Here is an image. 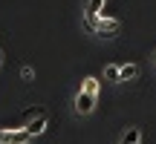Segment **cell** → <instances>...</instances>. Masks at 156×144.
Returning a JSON list of instances; mask_svg holds the SVG:
<instances>
[{
  "label": "cell",
  "mask_w": 156,
  "mask_h": 144,
  "mask_svg": "<svg viewBox=\"0 0 156 144\" xmlns=\"http://www.w3.org/2000/svg\"><path fill=\"white\" fill-rule=\"evenodd\" d=\"M101 9H104V0H87V9H84V15H95V17H98V15H104Z\"/></svg>",
  "instance_id": "obj_5"
},
{
  "label": "cell",
  "mask_w": 156,
  "mask_h": 144,
  "mask_svg": "<svg viewBox=\"0 0 156 144\" xmlns=\"http://www.w3.org/2000/svg\"><path fill=\"white\" fill-rule=\"evenodd\" d=\"M153 61H156V55H153Z\"/></svg>",
  "instance_id": "obj_13"
},
{
  "label": "cell",
  "mask_w": 156,
  "mask_h": 144,
  "mask_svg": "<svg viewBox=\"0 0 156 144\" xmlns=\"http://www.w3.org/2000/svg\"><path fill=\"white\" fill-rule=\"evenodd\" d=\"M46 127H49V118H46V115H41V118H35V121H29V124H26L23 130H26V133H29V135L35 139V135H41V133H44Z\"/></svg>",
  "instance_id": "obj_4"
},
{
  "label": "cell",
  "mask_w": 156,
  "mask_h": 144,
  "mask_svg": "<svg viewBox=\"0 0 156 144\" xmlns=\"http://www.w3.org/2000/svg\"><path fill=\"white\" fill-rule=\"evenodd\" d=\"M41 115H46V112H44V110H41V107H29V110H26V112H23V121H26V124H29V121H35V118H41Z\"/></svg>",
  "instance_id": "obj_10"
},
{
  "label": "cell",
  "mask_w": 156,
  "mask_h": 144,
  "mask_svg": "<svg viewBox=\"0 0 156 144\" xmlns=\"http://www.w3.org/2000/svg\"><path fill=\"white\" fill-rule=\"evenodd\" d=\"M139 139H142L139 127H127V133L122 135V144H139Z\"/></svg>",
  "instance_id": "obj_6"
},
{
  "label": "cell",
  "mask_w": 156,
  "mask_h": 144,
  "mask_svg": "<svg viewBox=\"0 0 156 144\" xmlns=\"http://www.w3.org/2000/svg\"><path fill=\"white\" fill-rule=\"evenodd\" d=\"M90 29H93V32H98L101 38H113V35L122 29V23H119L116 17H104V15H98V17H95V23H93Z\"/></svg>",
  "instance_id": "obj_1"
},
{
  "label": "cell",
  "mask_w": 156,
  "mask_h": 144,
  "mask_svg": "<svg viewBox=\"0 0 156 144\" xmlns=\"http://www.w3.org/2000/svg\"><path fill=\"white\" fill-rule=\"evenodd\" d=\"M81 89H84V92H90V95H98V78H95V75H87Z\"/></svg>",
  "instance_id": "obj_7"
},
{
  "label": "cell",
  "mask_w": 156,
  "mask_h": 144,
  "mask_svg": "<svg viewBox=\"0 0 156 144\" xmlns=\"http://www.w3.org/2000/svg\"><path fill=\"white\" fill-rule=\"evenodd\" d=\"M133 78H139V67L136 63H124L122 67V81H133Z\"/></svg>",
  "instance_id": "obj_8"
},
{
  "label": "cell",
  "mask_w": 156,
  "mask_h": 144,
  "mask_svg": "<svg viewBox=\"0 0 156 144\" xmlns=\"http://www.w3.org/2000/svg\"><path fill=\"white\" fill-rule=\"evenodd\" d=\"M104 78L107 81H122V67H116V63L104 67Z\"/></svg>",
  "instance_id": "obj_9"
},
{
  "label": "cell",
  "mask_w": 156,
  "mask_h": 144,
  "mask_svg": "<svg viewBox=\"0 0 156 144\" xmlns=\"http://www.w3.org/2000/svg\"><path fill=\"white\" fill-rule=\"evenodd\" d=\"M32 135L26 130H0V144H29Z\"/></svg>",
  "instance_id": "obj_2"
},
{
  "label": "cell",
  "mask_w": 156,
  "mask_h": 144,
  "mask_svg": "<svg viewBox=\"0 0 156 144\" xmlns=\"http://www.w3.org/2000/svg\"><path fill=\"white\" fill-rule=\"evenodd\" d=\"M0 63H3V49H0Z\"/></svg>",
  "instance_id": "obj_12"
},
{
  "label": "cell",
  "mask_w": 156,
  "mask_h": 144,
  "mask_svg": "<svg viewBox=\"0 0 156 144\" xmlns=\"http://www.w3.org/2000/svg\"><path fill=\"white\" fill-rule=\"evenodd\" d=\"M20 75H23V78H26V81H29V78L35 75V69H32V67H23V69H20Z\"/></svg>",
  "instance_id": "obj_11"
},
{
  "label": "cell",
  "mask_w": 156,
  "mask_h": 144,
  "mask_svg": "<svg viewBox=\"0 0 156 144\" xmlns=\"http://www.w3.org/2000/svg\"><path fill=\"white\" fill-rule=\"evenodd\" d=\"M93 107H95V95H90V92H78L75 95V112L78 115H87V112H93Z\"/></svg>",
  "instance_id": "obj_3"
}]
</instances>
